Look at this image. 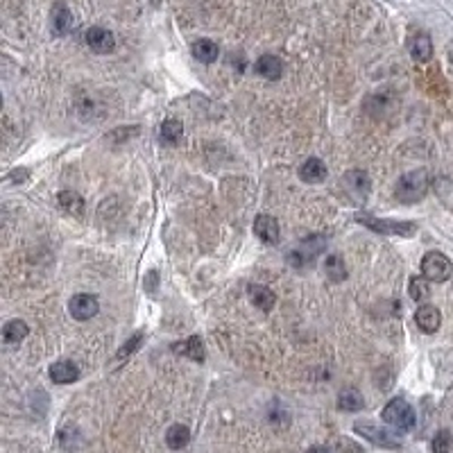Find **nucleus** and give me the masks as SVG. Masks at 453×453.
I'll return each instance as SVG.
<instances>
[{"label": "nucleus", "instance_id": "obj_19", "mask_svg": "<svg viewBox=\"0 0 453 453\" xmlns=\"http://www.w3.org/2000/svg\"><path fill=\"white\" fill-rule=\"evenodd\" d=\"M29 333V327L23 320H9L5 327H3V340L7 344H18L21 340H25V336Z\"/></svg>", "mask_w": 453, "mask_h": 453}, {"label": "nucleus", "instance_id": "obj_29", "mask_svg": "<svg viewBox=\"0 0 453 453\" xmlns=\"http://www.w3.org/2000/svg\"><path fill=\"white\" fill-rule=\"evenodd\" d=\"M449 59H451V66H453V46H451V50H449Z\"/></svg>", "mask_w": 453, "mask_h": 453}, {"label": "nucleus", "instance_id": "obj_30", "mask_svg": "<svg viewBox=\"0 0 453 453\" xmlns=\"http://www.w3.org/2000/svg\"><path fill=\"white\" fill-rule=\"evenodd\" d=\"M152 3H154V5H159V3H161V0H152Z\"/></svg>", "mask_w": 453, "mask_h": 453}, {"label": "nucleus", "instance_id": "obj_13", "mask_svg": "<svg viewBox=\"0 0 453 453\" xmlns=\"http://www.w3.org/2000/svg\"><path fill=\"white\" fill-rule=\"evenodd\" d=\"M50 379L59 386H66V383H73L80 379V370L73 360H57L50 365Z\"/></svg>", "mask_w": 453, "mask_h": 453}, {"label": "nucleus", "instance_id": "obj_20", "mask_svg": "<svg viewBox=\"0 0 453 453\" xmlns=\"http://www.w3.org/2000/svg\"><path fill=\"white\" fill-rule=\"evenodd\" d=\"M218 43H213L211 39H200V41L193 43V57L200 59L202 64H211L218 59Z\"/></svg>", "mask_w": 453, "mask_h": 453}, {"label": "nucleus", "instance_id": "obj_16", "mask_svg": "<svg viewBox=\"0 0 453 453\" xmlns=\"http://www.w3.org/2000/svg\"><path fill=\"white\" fill-rule=\"evenodd\" d=\"M410 55L415 62H428L433 57V43H431V36L428 34H415L410 39Z\"/></svg>", "mask_w": 453, "mask_h": 453}, {"label": "nucleus", "instance_id": "obj_6", "mask_svg": "<svg viewBox=\"0 0 453 453\" xmlns=\"http://www.w3.org/2000/svg\"><path fill=\"white\" fill-rule=\"evenodd\" d=\"M370 175L363 170H349L347 175H342V189L349 195L351 200L356 202H365L370 195Z\"/></svg>", "mask_w": 453, "mask_h": 453}, {"label": "nucleus", "instance_id": "obj_12", "mask_svg": "<svg viewBox=\"0 0 453 453\" xmlns=\"http://www.w3.org/2000/svg\"><path fill=\"white\" fill-rule=\"evenodd\" d=\"M254 71L261 77H265V80H279L281 73H283V64L277 55H263V57L256 59Z\"/></svg>", "mask_w": 453, "mask_h": 453}, {"label": "nucleus", "instance_id": "obj_8", "mask_svg": "<svg viewBox=\"0 0 453 453\" xmlns=\"http://www.w3.org/2000/svg\"><path fill=\"white\" fill-rule=\"evenodd\" d=\"M84 41L97 55H107L116 48V36L104 27H88L84 32Z\"/></svg>", "mask_w": 453, "mask_h": 453}, {"label": "nucleus", "instance_id": "obj_11", "mask_svg": "<svg viewBox=\"0 0 453 453\" xmlns=\"http://www.w3.org/2000/svg\"><path fill=\"white\" fill-rule=\"evenodd\" d=\"M415 322L424 333H435L440 329V324H442V315H440V311L435 306H433V304H421V306L417 309V313H415Z\"/></svg>", "mask_w": 453, "mask_h": 453}, {"label": "nucleus", "instance_id": "obj_4", "mask_svg": "<svg viewBox=\"0 0 453 453\" xmlns=\"http://www.w3.org/2000/svg\"><path fill=\"white\" fill-rule=\"evenodd\" d=\"M421 277H426L428 281H438V283L453 277V265L449 261V256L442 252H428L424 259H421Z\"/></svg>", "mask_w": 453, "mask_h": 453}, {"label": "nucleus", "instance_id": "obj_2", "mask_svg": "<svg viewBox=\"0 0 453 453\" xmlns=\"http://www.w3.org/2000/svg\"><path fill=\"white\" fill-rule=\"evenodd\" d=\"M381 419L397 431H412L415 428V421H417L412 406L406 399H399V397L386 403V408H383V412H381Z\"/></svg>", "mask_w": 453, "mask_h": 453}, {"label": "nucleus", "instance_id": "obj_14", "mask_svg": "<svg viewBox=\"0 0 453 453\" xmlns=\"http://www.w3.org/2000/svg\"><path fill=\"white\" fill-rule=\"evenodd\" d=\"M73 29V14L64 3H57L53 7V32L57 36H64Z\"/></svg>", "mask_w": 453, "mask_h": 453}, {"label": "nucleus", "instance_id": "obj_27", "mask_svg": "<svg viewBox=\"0 0 453 453\" xmlns=\"http://www.w3.org/2000/svg\"><path fill=\"white\" fill-rule=\"evenodd\" d=\"M143 331H139V333H134V336L127 340L123 347H121V351H118V360H125L127 356H132V353L141 347V342H143Z\"/></svg>", "mask_w": 453, "mask_h": 453}, {"label": "nucleus", "instance_id": "obj_23", "mask_svg": "<svg viewBox=\"0 0 453 453\" xmlns=\"http://www.w3.org/2000/svg\"><path fill=\"white\" fill-rule=\"evenodd\" d=\"M182 136H184V127L180 121H175V118H170V121H165L161 125V141L165 145H177L182 141Z\"/></svg>", "mask_w": 453, "mask_h": 453}, {"label": "nucleus", "instance_id": "obj_26", "mask_svg": "<svg viewBox=\"0 0 453 453\" xmlns=\"http://www.w3.org/2000/svg\"><path fill=\"white\" fill-rule=\"evenodd\" d=\"M433 453H451L453 449V435L449 431H438L435 438H433V445H431Z\"/></svg>", "mask_w": 453, "mask_h": 453}, {"label": "nucleus", "instance_id": "obj_28", "mask_svg": "<svg viewBox=\"0 0 453 453\" xmlns=\"http://www.w3.org/2000/svg\"><path fill=\"white\" fill-rule=\"evenodd\" d=\"M306 453H331V451H329L327 447H311Z\"/></svg>", "mask_w": 453, "mask_h": 453}, {"label": "nucleus", "instance_id": "obj_17", "mask_svg": "<svg viewBox=\"0 0 453 453\" xmlns=\"http://www.w3.org/2000/svg\"><path fill=\"white\" fill-rule=\"evenodd\" d=\"M363 406H365V399H363V395L356 388L340 390V395H338V408L340 410L356 412V410H363Z\"/></svg>", "mask_w": 453, "mask_h": 453}, {"label": "nucleus", "instance_id": "obj_22", "mask_svg": "<svg viewBox=\"0 0 453 453\" xmlns=\"http://www.w3.org/2000/svg\"><path fill=\"white\" fill-rule=\"evenodd\" d=\"M189 440H191V431L184 424H173L168 428V433H165V445H168L173 451L184 449L186 445H189Z\"/></svg>", "mask_w": 453, "mask_h": 453}, {"label": "nucleus", "instance_id": "obj_7", "mask_svg": "<svg viewBox=\"0 0 453 453\" xmlns=\"http://www.w3.org/2000/svg\"><path fill=\"white\" fill-rule=\"evenodd\" d=\"M68 311H71V315L75 320L86 322V320H91V318H95V315H97V311H100V302H97L95 295L80 292V295H75L71 302H68Z\"/></svg>", "mask_w": 453, "mask_h": 453}, {"label": "nucleus", "instance_id": "obj_25", "mask_svg": "<svg viewBox=\"0 0 453 453\" xmlns=\"http://www.w3.org/2000/svg\"><path fill=\"white\" fill-rule=\"evenodd\" d=\"M324 270H327V277H331L333 281H342L347 277V268H344V261L340 256H327L324 261Z\"/></svg>", "mask_w": 453, "mask_h": 453}, {"label": "nucleus", "instance_id": "obj_21", "mask_svg": "<svg viewBox=\"0 0 453 453\" xmlns=\"http://www.w3.org/2000/svg\"><path fill=\"white\" fill-rule=\"evenodd\" d=\"M175 353H182V356H189L193 360H204V344L198 336H191L189 340H184L180 344H175Z\"/></svg>", "mask_w": 453, "mask_h": 453}, {"label": "nucleus", "instance_id": "obj_1", "mask_svg": "<svg viewBox=\"0 0 453 453\" xmlns=\"http://www.w3.org/2000/svg\"><path fill=\"white\" fill-rule=\"evenodd\" d=\"M426 193H428V175L424 170H415L403 175L397 182L395 198L403 204H415L419 200H424Z\"/></svg>", "mask_w": 453, "mask_h": 453}, {"label": "nucleus", "instance_id": "obj_10", "mask_svg": "<svg viewBox=\"0 0 453 453\" xmlns=\"http://www.w3.org/2000/svg\"><path fill=\"white\" fill-rule=\"evenodd\" d=\"M327 163H324L322 159H318V156H311V159H306L302 165H299V180L302 182H306V184H320L327 180Z\"/></svg>", "mask_w": 453, "mask_h": 453}, {"label": "nucleus", "instance_id": "obj_9", "mask_svg": "<svg viewBox=\"0 0 453 453\" xmlns=\"http://www.w3.org/2000/svg\"><path fill=\"white\" fill-rule=\"evenodd\" d=\"M254 234L259 236L263 243H268V245L279 243V238H281L279 222L274 220L272 215H259V218L254 220Z\"/></svg>", "mask_w": 453, "mask_h": 453}, {"label": "nucleus", "instance_id": "obj_15", "mask_svg": "<svg viewBox=\"0 0 453 453\" xmlns=\"http://www.w3.org/2000/svg\"><path fill=\"white\" fill-rule=\"evenodd\" d=\"M248 292H250V297L254 302V306H259L261 311H272L274 302H277V297H274V292L268 288V285L252 283L248 288Z\"/></svg>", "mask_w": 453, "mask_h": 453}, {"label": "nucleus", "instance_id": "obj_5", "mask_svg": "<svg viewBox=\"0 0 453 453\" xmlns=\"http://www.w3.org/2000/svg\"><path fill=\"white\" fill-rule=\"evenodd\" d=\"M353 431H356L358 435H363L365 440H370L372 445H377V447H383V449H399L401 447V442L392 435L390 431L372 424V421H356V424H353Z\"/></svg>", "mask_w": 453, "mask_h": 453}, {"label": "nucleus", "instance_id": "obj_3", "mask_svg": "<svg viewBox=\"0 0 453 453\" xmlns=\"http://www.w3.org/2000/svg\"><path fill=\"white\" fill-rule=\"evenodd\" d=\"M358 222L365 224L367 229L383 234V236H415L417 234V224L415 222H399V220H379L374 215L360 213Z\"/></svg>", "mask_w": 453, "mask_h": 453}, {"label": "nucleus", "instance_id": "obj_18", "mask_svg": "<svg viewBox=\"0 0 453 453\" xmlns=\"http://www.w3.org/2000/svg\"><path fill=\"white\" fill-rule=\"evenodd\" d=\"M59 206L66 211V213H71L75 215V218H80V215L84 213V200H82V195L80 193H75V191H62L59 193Z\"/></svg>", "mask_w": 453, "mask_h": 453}, {"label": "nucleus", "instance_id": "obj_24", "mask_svg": "<svg viewBox=\"0 0 453 453\" xmlns=\"http://www.w3.org/2000/svg\"><path fill=\"white\" fill-rule=\"evenodd\" d=\"M408 295L415 302H424L428 295H431V288H428V279L426 277H412L408 281Z\"/></svg>", "mask_w": 453, "mask_h": 453}]
</instances>
